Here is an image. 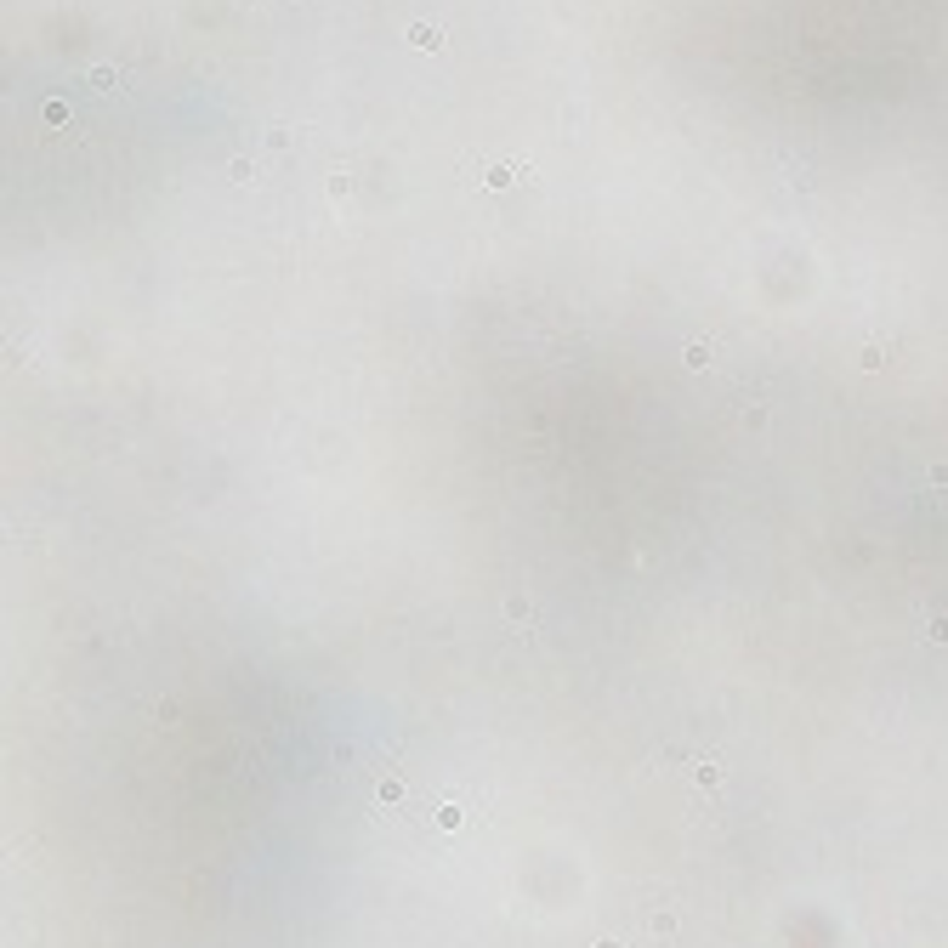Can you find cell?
<instances>
[{
    "label": "cell",
    "mask_w": 948,
    "mask_h": 948,
    "mask_svg": "<svg viewBox=\"0 0 948 948\" xmlns=\"http://www.w3.org/2000/svg\"><path fill=\"white\" fill-rule=\"evenodd\" d=\"M477 182L483 188H511V182H528V165H477Z\"/></svg>",
    "instance_id": "6da1fadb"
},
{
    "label": "cell",
    "mask_w": 948,
    "mask_h": 948,
    "mask_svg": "<svg viewBox=\"0 0 948 948\" xmlns=\"http://www.w3.org/2000/svg\"><path fill=\"white\" fill-rule=\"evenodd\" d=\"M409 35H415V46H426V52H438V46H443V35H438V29H426V23H415Z\"/></svg>",
    "instance_id": "7a4b0ae2"
},
{
    "label": "cell",
    "mask_w": 948,
    "mask_h": 948,
    "mask_svg": "<svg viewBox=\"0 0 948 948\" xmlns=\"http://www.w3.org/2000/svg\"><path fill=\"white\" fill-rule=\"evenodd\" d=\"M710 358H716V347H687V364H693V369H704Z\"/></svg>",
    "instance_id": "3957f363"
}]
</instances>
